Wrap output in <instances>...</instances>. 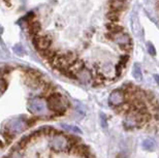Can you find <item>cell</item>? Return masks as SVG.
Returning a JSON list of instances; mask_svg holds the SVG:
<instances>
[{"mask_svg":"<svg viewBox=\"0 0 159 158\" xmlns=\"http://www.w3.org/2000/svg\"><path fill=\"white\" fill-rule=\"evenodd\" d=\"M47 105L48 109L50 112L55 114L56 116L58 115H63L66 113L68 107V100L65 98L64 96L61 95L59 92H54L50 93V95L47 97Z\"/></svg>","mask_w":159,"mask_h":158,"instance_id":"6da1fadb","label":"cell"},{"mask_svg":"<svg viewBox=\"0 0 159 158\" xmlns=\"http://www.w3.org/2000/svg\"><path fill=\"white\" fill-rule=\"evenodd\" d=\"M32 124L29 122V120H27L24 117H17L14 118L6 123L5 128H6V133L11 134V137L15 134H18L20 132L24 131L25 129H27L29 126Z\"/></svg>","mask_w":159,"mask_h":158,"instance_id":"7a4b0ae2","label":"cell"},{"mask_svg":"<svg viewBox=\"0 0 159 158\" xmlns=\"http://www.w3.org/2000/svg\"><path fill=\"white\" fill-rule=\"evenodd\" d=\"M27 109L30 113L35 114V115H46L49 111L47 105V100L40 97H33L30 98L27 102Z\"/></svg>","mask_w":159,"mask_h":158,"instance_id":"3957f363","label":"cell"},{"mask_svg":"<svg viewBox=\"0 0 159 158\" xmlns=\"http://www.w3.org/2000/svg\"><path fill=\"white\" fill-rule=\"evenodd\" d=\"M50 145L53 150L57 152H63V151L69 150V144H68V137H65L62 133H57L52 137L50 142Z\"/></svg>","mask_w":159,"mask_h":158,"instance_id":"277c9868","label":"cell"},{"mask_svg":"<svg viewBox=\"0 0 159 158\" xmlns=\"http://www.w3.org/2000/svg\"><path fill=\"white\" fill-rule=\"evenodd\" d=\"M126 93L125 91L122 89H117L114 90L109 96V103L111 106H121L125 102Z\"/></svg>","mask_w":159,"mask_h":158,"instance_id":"5b68a950","label":"cell"},{"mask_svg":"<svg viewBox=\"0 0 159 158\" xmlns=\"http://www.w3.org/2000/svg\"><path fill=\"white\" fill-rule=\"evenodd\" d=\"M143 148L147 151H154L156 149V143L152 138H147V140L143 142Z\"/></svg>","mask_w":159,"mask_h":158,"instance_id":"8992f818","label":"cell"},{"mask_svg":"<svg viewBox=\"0 0 159 158\" xmlns=\"http://www.w3.org/2000/svg\"><path fill=\"white\" fill-rule=\"evenodd\" d=\"M133 77H134L136 80H141L142 79V69H141V66H139L138 63L133 66Z\"/></svg>","mask_w":159,"mask_h":158,"instance_id":"52a82bcc","label":"cell"},{"mask_svg":"<svg viewBox=\"0 0 159 158\" xmlns=\"http://www.w3.org/2000/svg\"><path fill=\"white\" fill-rule=\"evenodd\" d=\"M61 127L64 129V130H68V131H72V132H77V133H81V130L77 126H72V125H68V124H61Z\"/></svg>","mask_w":159,"mask_h":158,"instance_id":"ba28073f","label":"cell"},{"mask_svg":"<svg viewBox=\"0 0 159 158\" xmlns=\"http://www.w3.org/2000/svg\"><path fill=\"white\" fill-rule=\"evenodd\" d=\"M100 119H101V124H102V126H103V127H107V125H106L107 118L104 117L103 114H101V115H100Z\"/></svg>","mask_w":159,"mask_h":158,"instance_id":"9c48e42d","label":"cell"},{"mask_svg":"<svg viewBox=\"0 0 159 158\" xmlns=\"http://www.w3.org/2000/svg\"><path fill=\"white\" fill-rule=\"evenodd\" d=\"M15 51H16V53L20 54V55H21L22 53H23V50H22V48H21V47H18V49L16 48V49H15Z\"/></svg>","mask_w":159,"mask_h":158,"instance_id":"30bf717a","label":"cell"},{"mask_svg":"<svg viewBox=\"0 0 159 158\" xmlns=\"http://www.w3.org/2000/svg\"><path fill=\"white\" fill-rule=\"evenodd\" d=\"M149 50H150V53L152 54V55H155V51H154V48H153V47H152L151 45H150V48L148 49V51H149Z\"/></svg>","mask_w":159,"mask_h":158,"instance_id":"8fae6325","label":"cell"},{"mask_svg":"<svg viewBox=\"0 0 159 158\" xmlns=\"http://www.w3.org/2000/svg\"><path fill=\"white\" fill-rule=\"evenodd\" d=\"M158 5H159V0H158Z\"/></svg>","mask_w":159,"mask_h":158,"instance_id":"7c38bea8","label":"cell"}]
</instances>
